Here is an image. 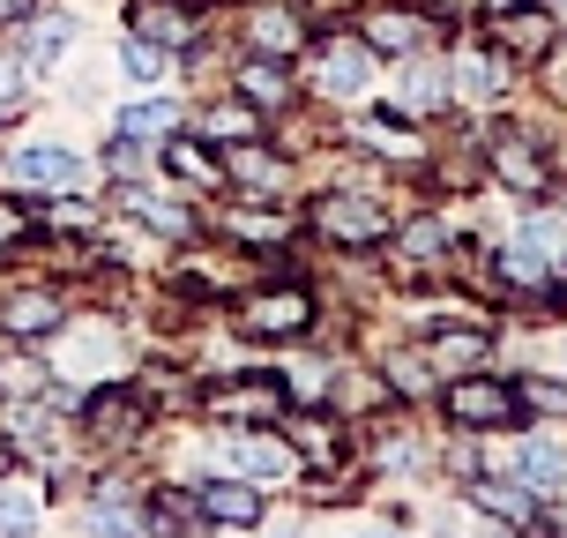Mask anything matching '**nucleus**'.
Returning <instances> with one entry per match:
<instances>
[{
	"instance_id": "6e6552de",
	"label": "nucleus",
	"mask_w": 567,
	"mask_h": 538,
	"mask_svg": "<svg viewBox=\"0 0 567 538\" xmlns=\"http://www.w3.org/2000/svg\"><path fill=\"white\" fill-rule=\"evenodd\" d=\"M367 75H373V45L367 38H329L321 60H313V83L329 90V98H359Z\"/></svg>"
},
{
	"instance_id": "f704fd0d",
	"label": "nucleus",
	"mask_w": 567,
	"mask_h": 538,
	"mask_svg": "<svg viewBox=\"0 0 567 538\" xmlns=\"http://www.w3.org/2000/svg\"><path fill=\"white\" fill-rule=\"evenodd\" d=\"M441 98H449V83H441V75H403V105H441Z\"/></svg>"
},
{
	"instance_id": "9b49d317",
	"label": "nucleus",
	"mask_w": 567,
	"mask_h": 538,
	"mask_svg": "<svg viewBox=\"0 0 567 538\" xmlns=\"http://www.w3.org/2000/svg\"><path fill=\"white\" fill-rule=\"evenodd\" d=\"M225 464H231V471H247V479H284L299 456H291V441H269V434H231Z\"/></svg>"
},
{
	"instance_id": "a211bd4d",
	"label": "nucleus",
	"mask_w": 567,
	"mask_h": 538,
	"mask_svg": "<svg viewBox=\"0 0 567 538\" xmlns=\"http://www.w3.org/2000/svg\"><path fill=\"white\" fill-rule=\"evenodd\" d=\"M120 210H135L150 232H165V240H195V217L179 210V202H157V195H142V187H120Z\"/></svg>"
},
{
	"instance_id": "423d86ee",
	"label": "nucleus",
	"mask_w": 567,
	"mask_h": 538,
	"mask_svg": "<svg viewBox=\"0 0 567 538\" xmlns=\"http://www.w3.org/2000/svg\"><path fill=\"white\" fill-rule=\"evenodd\" d=\"M485 158H493V172L508 180L515 195H545V187H553V180H545V158L515 135V120H493V128H485Z\"/></svg>"
},
{
	"instance_id": "4be33fe9",
	"label": "nucleus",
	"mask_w": 567,
	"mask_h": 538,
	"mask_svg": "<svg viewBox=\"0 0 567 538\" xmlns=\"http://www.w3.org/2000/svg\"><path fill=\"white\" fill-rule=\"evenodd\" d=\"M441 255H449V232L433 225V217H419V225L403 232V247H396V262H403V270H433Z\"/></svg>"
},
{
	"instance_id": "cd10ccee",
	"label": "nucleus",
	"mask_w": 567,
	"mask_h": 538,
	"mask_svg": "<svg viewBox=\"0 0 567 538\" xmlns=\"http://www.w3.org/2000/svg\"><path fill=\"white\" fill-rule=\"evenodd\" d=\"M45 382L53 374L38 367V359H0V397H45Z\"/></svg>"
},
{
	"instance_id": "1a4fd4ad",
	"label": "nucleus",
	"mask_w": 567,
	"mask_h": 538,
	"mask_svg": "<svg viewBox=\"0 0 567 538\" xmlns=\"http://www.w3.org/2000/svg\"><path fill=\"white\" fill-rule=\"evenodd\" d=\"M225 187H247V195H284V187H291V165H284L277 150L225 142Z\"/></svg>"
},
{
	"instance_id": "7ed1b4c3",
	"label": "nucleus",
	"mask_w": 567,
	"mask_h": 538,
	"mask_svg": "<svg viewBox=\"0 0 567 538\" xmlns=\"http://www.w3.org/2000/svg\"><path fill=\"white\" fill-rule=\"evenodd\" d=\"M202 404H209V419H231V426H277L284 419V382H269V374L217 382Z\"/></svg>"
},
{
	"instance_id": "e433bc0d",
	"label": "nucleus",
	"mask_w": 567,
	"mask_h": 538,
	"mask_svg": "<svg viewBox=\"0 0 567 538\" xmlns=\"http://www.w3.org/2000/svg\"><path fill=\"white\" fill-rule=\"evenodd\" d=\"M23 232H30V217L16 210V202H0V255H16V247H23Z\"/></svg>"
},
{
	"instance_id": "4c0bfd02",
	"label": "nucleus",
	"mask_w": 567,
	"mask_h": 538,
	"mask_svg": "<svg viewBox=\"0 0 567 538\" xmlns=\"http://www.w3.org/2000/svg\"><path fill=\"white\" fill-rule=\"evenodd\" d=\"M60 45H68V23H38L30 30V60H53Z\"/></svg>"
},
{
	"instance_id": "0eeeda50",
	"label": "nucleus",
	"mask_w": 567,
	"mask_h": 538,
	"mask_svg": "<svg viewBox=\"0 0 567 538\" xmlns=\"http://www.w3.org/2000/svg\"><path fill=\"white\" fill-rule=\"evenodd\" d=\"M83 426L97 434V441H113V449H120V441H135L142 426H150V404H142L127 382H113V389H97V397L83 404Z\"/></svg>"
},
{
	"instance_id": "5701e85b",
	"label": "nucleus",
	"mask_w": 567,
	"mask_h": 538,
	"mask_svg": "<svg viewBox=\"0 0 567 538\" xmlns=\"http://www.w3.org/2000/svg\"><path fill=\"white\" fill-rule=\"evenodd\" d=\"M351 135L367 142V150H381V158H419V135H403L389 113H367L359 128H351Z\"/></svg>"
},
{
	"instance_id": "f3484780",
	"label": "nucleus",
	"mask_w": 567,
	"mask_h": 538,
	"mask_svg": "<svg viewBox=\"0 0 567 538\" xmlns=\"http://www.w3.org/2000/svg\"><path fill=\"white\" fill-rule=\"evenodd\" d=\"M165 165L187 180V187H225V158H209L195 135H172L165 142Z\"/></svg>"
},
{
	"instance_id": "20e7f679",
	"label": "nucleus",
	"mask_w": 567,
	"mask_h": 538,
	"mask_svg": "<svg viewBox=\"0 0 567 538\" xmlns=\"http://www.w3.org/2000/svg\"><path fill=\"white\" fill-rule=\"evenodd\" d=\"M8 180L30 187V195H83V158L75 150H53V142H38V150H16L8 158Z\"/></svg>"
},
{
	"instance_id": "dca6fc26",
	"label": "nucleus",
	"mask_w": 567,
	"mask_h": 538,
	"mask_svg": "<svg viewBox=\"0 0 567 538\" xmlns=\"http://www.w3.org/2000/svg\"><path fill=\"white\" fill-rule=\"evenodd\" d=\"M449 90H463V98H501V90H508V60L493 53V45H478V53L455 60Z\"/></svg>"
},
{
	"instance_id": "9d476101",
	"label": "nucleus",
	"mask_w": 567,
	"mask_h": 538,
	"mask_svg": "<svg viewBox=\"0 0 567 538\" xmlns=\"http://www.w3.org/2000/svg\"><path fill=\"white\" fill-rule=\"evenodd\" d=\"M127 30L150 45H195V8L187 0H127Z\"/></svg>"
},
{
	"instance_id": "6ab92c4d",
	"label": "nucleus",
	"mask_w": 567,
	"mask_h": 538,
	"mask_svg": "<svg viewBox=\"0 0 567 538\" xmlns=\"http://www.w3.org/2000/svg\"><path fill=\"white\" fill-rule=\"evenodd\" d=\"M202 135H209V142H255L261 135L255 98H225V105H209V113H202Z\"/></svg>"
},
{
	"instance_id": "f03ea898",
	"label": "nucleus",
	"mask_w": 567,
	"mask_h": 538,
	"mask_svg": "<svg viewBox=\"0 0 567 538\" xmlns=\"http://www.w3.org/2000/svg\"><path fill=\"white\" fill-rule=\"evenodd\" d=\"M231 322H239V337H255V344H284V337H307L313 329V300L299 284H277V292H255Z\"/></svg>"
},
{
	"instance_id": "72a5a7b5",
	"label": "nucleus",
	"mask_w": 567,
	"mask_h": 538,
	"mask_svg": "<svg viewBox=\"0 0 567 538\" xmlns=\"http://www.w3.org/2000/svg\"><path fill=\"white\" fill-rule=\"evenodd\" d=\"M225 232H239V240H284V217H255V210H239V217H225Z\"/></svg>"
},
{
	"instance_id": "c756f323",
	"label": "nucleus",
	"mask_w": 567,
	"mask_h": 538,
	"mask_svg": "<svg viewBox=\"0 0 567 538\" xmlns=\"http://www.w3.org/2000/svg\"><path fill=\"white\" fill-rule=\"evenodd\" d=\"M30 531H38V501L0 486V538H30Z\"/></svg>"
},
{
	"instance_id": "37998d69",
	"label": "nucleus",
	"mask_w": 567,
	"mask_h": 538,
	"mask_svg": "<svg viewBox=\"0 0 567 538\" xmlns=\"http://www.w3.org/2000/svg\"><path fill=\"white\" fill-rule=\"evenodd\" d=\"M8 464H16V456H8V449H0V479H8Z\"/></svg>"
},
{
	"instance_id": "393cba45",
	"label": "nucleus",
	"mask_w": 567,
	"mask_h": 538,
	"mask_svg": "<svg viewBox=\"0 0 567 538\" xmlns=\"http://www.w3.org/2000/svg\"><path fill=\"white\" fill-rule=\"evenodd\" d=\"M329 389H337V374H329V359H291V367H284V397H329Z\"/></svg>"
},
{
	"instance_id": "aec40b11",
	"label": "nucleus",
	"mask_w": 567,
	"mask_h": 538,
	"mask_svg": "<svg viewBox=\"0 0 567 538\" xmlns=\"http://www.w3.org/2000/svg\"><path fill=\"white\" fill-rule=\"evenodd\" d=\"M425 359H433V367H449V374H471L485 359V329H441V337L425 344Z\"/></svg>"
},
{
	"instance_id": "39448f33",
	"label": "nucleus",
	"mask_w": 567,
	"mask_h": 538,
	"mask_svg": "<svg viewBox=\"0 0 567 538\" xmlns=\"http://www.w3.org/2000/svg\"><path fill=\"white\" fill-rule=\"evenodd\" d=\"M313 225H321V240H337V247H373V240H389V210L367 202V195H329L313 210Z\"/></svg>"
},
{
	"instance_id": "c9c22d12",
	"label": "nucleus",
	"mask_w": 567,
	"mask_h": 538,
	"mask_svg": "<svg viewBox=\"0 0 567 538\" xmlns=\"http://www.w3.org/2000/svg\"><path fill=\"white\" fill-rule=\"evenodd\" d=\"M23 113V60H0V120Z\"/></svg>"
},
{
	"instance_id": "ddd939ff",
	"label": "nucleus",
	"mask_w": 567,
	"mask_h": 538,
	"mask_svg": "<svg viewBox=\"0 0 567 538\" xmlns=\"http://www.w3.org/2000/svg\"><path fill=\"white\" fill-rule=\"evenodd\" d=\"M195 509L209 516V524H255L261 494H255V486H239V479H209V486H195Z\"/></svg>"
},
{
	"instance_id": "7c9ffc66",
	"label": "nucleus",
	"mask_w": 567,
	"mask_h": 538,
	"mask_svg": "<svg viewBox=\"0 0 567 538\" xmlns=\"http://www.w3.org/2000/svg\"><path fill=\"white\" fill-rule=\"evenodd\" d=\"M515 397L530 404V412H553V419H567V382H545V374H530V382H515Z\"/></svg>"
},
{
	"instance_id": "a19ab883",
	"label": "nucleus",
	"mask_w": 567,
	"mask_h": 538,
	"mask_svg": "<svg viewBox=\"0 0 567 538\" xmlns=\"http://www.w3.org/2000/svg\"><path fill=\"white\" fill-rule=\"evenodd\" d=\"M23 16H30V0H0V30H8V23H23Z\"/></svg>"
},
{
	"instance_id": "412c9836",
	"label": "nucleus",
	"mask_w": 567,
	"mask_h": 538,
	"mask_svg": "<svg viewBox=\"0 0 567 538\" xmlns=\"http://www.w3.org/2000/svg\"><path fill=\"white\" fill-rule=\"evenodd\" d=\"M239 90H247L255 105H284V98H291V75H284L277 53H261V60H247V68H239Z\"/></svg>"
},
{
	"instance_id": "79ce46f5",
	"label": "nucleus",
	"mask_w": 567,
	"mask_h": 538,
	"mask_svg": "<svg viewBox=\"0 0 567 538\" xmlns=\"http://www.w3.org/2000/svg\"><path fill=\"white\" fill-rule=\"evenodd\" d=\"M515 8H523V0H485V16H515Z\"/></svg>"
},
{
	"instance_id": "58836bf2",
	"label": "nucleus",
	"mask_w": 567,
	"mask_h": 538,
	"mask_svg": "<svg viewBox=\"0 0 567 538\" xmlns=\"http://www.w3.org/2000/svg\"><path fill=\"white\" fill-rule=\"evenodd\" d=\"M545 83H553V98L567 105V53H553V68H545Z\"/></svg>"
},
{
	"instance_id": "2eb2a0df",
	"label": "nucleus",
	"mask_w": 567,
	"mask_h": 538,
	"mask_svg": "<svg viewBox=\"0 0 567 538\" xmlns=\"http://www.w3.org/2000/svg\"><path fill=\"white\" fill-rule=\"evenodd\" d=\"M367 45H373V53H419L425 23L411 16V8H373V16H367Z\"/></svg>"
},
{
	"instance_id": "c85d7f7f",
	"label": "nucleus",
	"mask_w": 567,
	"mask_h": 538,
	"mask_svg": "<svg viewBox=\"0 0 567 538\" xmlns=\"http://www.w3.org/2000/svg\"><path fill=\"white\" fill-rule=\"evenodd\" d=\"M195 501H179V494H157V501H150V531H157V538H179V531H187V524H195Z\"/></svg>"
},
{
	"instance_id": "4468645a",
	"label": "nucleus",
	"mask_w": 567,
	"mask_h": 538,
	"mask_svg": "<svg viewBox=\"0 0 567 538\" xmlns=\"http://www.w3.org/2000/svg\"><path fill=\"white\" fill-rule=\"evenodd\" d=\"M515 479L530 486V501H560V494H567V464H560V449H545V441L515 449Z\"/></svg>"
},
{
	"instance_id": "f257e3e1",
	"label": "nucleus",
	"mask_w": 567,
	"mask_h": 538,
	"mask_svg": "<svg viewBox=\"0 0 567 538\" xmlns=\"http://www.w3.org/2000/svg\"><path fill=\"white\" fill-rule=\"evenodd\" d=\"M441 412H449V426H471V434H501V426H515L523 397H515V382H493V374H463V382H449V389H441Z\"/></svg>"
},
{
	"instance_id": "f8f14e48",
	"label": "nucleus",
	"mask_w": 567,
	"mask_h": 538,
	"mask_svg": "<svg viewBox=\"0 0 567 538\" xmlns=\"http://www.w3.org/2000/svg\"><path fill=\"white\" fill-rule=\"evenodd\" d=\"M0 329L8 337H45V329H60V292H8L0 300Z\"/></svg>"
},
{
	"instance_id": "473e14b6",
	"label": "nucleus",
	"mask_w": 567,
	"mask_h": 538,
	"mask_svg": "<svg viewBox=\"0 0 567 538\" xmlns=\"http://www.w3.org/2000/svg\"><path fill=\"white\" fill-rule=\"evenodd\" d=\"M291 441H299V449H307V464H321V471L337 464V434H329L321 419H299V426H291Z\"/></svg>"
},
{
	"instance_id": "2f4dec72",
	"label": "nucleus",
	"mask_w": 567,
	"mask_h": 538,
	"mask_svg": "<svg viewBox=\"0 0 567 538\" xmlns=\"http://www.w3.org/2000/svg\"><path fill=\"white\" fill-rule=\"evenodd\" d=\"M127 75H135V83H157V75H165V45H150V38H135V30H127Z\"/></svg>"
},
{
	"instance_id": "ea45409f",
	"label": "nucleus",
	"mask_w": 567,
	"mask_h": 538,
	"mask_svg": "<svg viewBox=\"0 0 567 538\" xmlns=\"http://www.w3.org/2000/svg\"><path fill=\"white\" fill-rule=\"evenodd\" d=\"M523 531H530V538H567V524H553V516H530Z\"/></svg>"
},
{
	"instance_id": "b1692460",
	"label": "nucleus",
	"mask_w": 567,
	"mask_h": 538,
	"mask_svg": "<svg viewBox=\"0 0 567 538\" xmlns=\"http://www.w3.org/2000/svg\"><path fill=\"white\" fill-rule=\"evenodd\" d=\"M172 128H179V113H172L165 98H150V105H127V113H120V135H127V142H157V135H172Z\"/></svg>"
},
{
	"instance_id": "bb28decb",
	"label": "nucleus",
	"mask_w": 567,
	"mask_h": 538,
	"mask_svg": "<svg viewBox=\"0 0 567 538\" xmlns=\"http://www.w3.org/2000/svg\"><path fill=\"white\" fill-rule=\"evenodd\" d=\"M255 45H261V53H291V45H299V16L261 8V16H255Z\"/></svg>"
},
{
	"instance_id": "a878e982",
	"label": "nucleus",
	"mask_w": 567,
	"mask_h": 538,
	"mask_svg": "<svg viewBox=\"0 0 567 538\" xmlns=\"http://www.w3.org/2000/svg\"><path fill=\"white\" fill-rule=\"evenodd\" d=\"M501 38H508L515 53H553V23H545V16H523V8L501 16Z\"/></svg>"
}]
</instances>
